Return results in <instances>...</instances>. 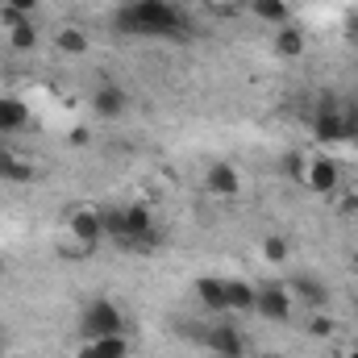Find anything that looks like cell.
Listing matches in <instances>:
<instances>
[{
    "label": "cell",
    "mask_w": 358,
    "mask_h": 358,
    "mask_svg": "<svg viewBox=\"0 0 358 358\" xmlns=\"http://www.w3.org/2000/svg\"><path fill=\"white\" fill-rule=\"evenodd\" d=\"M263 259H267V263H283V259H287V242H283V238H267V242H263Z\"/></svg>",
    "instance_id": "22"
},
{
    "label": "cell",
    "mask_w": 358,
    "mask_h": 358,
    "mask_svg": "<svg viewBox=\"0 0 358 358\" xmlns=\"http://www.w3.org/2000/svg\"><path fill=\"white\" fill-rule=\"evenodd\" d=\"M113 29L125 38H183L187 17L171 0H125L113 13Z\"/></svg>",
    "instance_id": "1"
},
{
    "label": "cell",
    "mask_w": 358,
    "mask_h": 358,
    "mask_svg": "<svg viewBox=\"0 0 358 358\" xmlns=\"http://www.w3.org/2000/svg\"><path fill=\"white\" fill-rule=\"evenodd\" d=\"M287 176L296 179V183H304V176H308V159H300V155H292V159H287Z\"/></svg>",
    "instance_id": "23"
},
{
    "label": "cell",
    "mask_w": 358,
    "mask_h": 358,
    "mask_svg": "<svg viewBox=\"0 0 358 358\" xmlns=\"http://www.w3.org/2000/svg\"><path fill=\"white\" fill-rule=\"evenodd\" d=\"M29 125V104L21 96H0V134H17Z\"/></svg>",
    "instance_id": "11"
},
{
    "label": "cell",
    "mask_w": 358,
    "mask_h": 358,
    "mask_svg": "<svg viewBox=\"0 0 358 358\" xmlns=\"http://www.w3.org/2000/svg\"><path fill=\"white\" fill-rule=\"evenodd\" d=\"M67 229L76 234V242L92 250L100 238H104V225H100V208H71V217H67Z\"/></svg>",
    "instance_id": "8"
},
{
    "label": "cell",
    "mask_w": 358,
    "mask_h": 358,
    "mask_svg": "<svg viewBox=\"0 0 358 358\" xmlns=\"http://www.w3.org/2000/svg\"><path fill=\"white\" fill-rule=\"evenodd\" d=\"M204 342H208V350H213V358H246V350H250L238 325H213Z\"/></svg>",
    "instance_id": "6"
},
{
    "label": "cell",
    "mask_w": 358,
    "mask_h": 358,
    "mask_svg": "<svg viewBox=\"0 0 358 358\" xmlns=\"http://www.w3.org/2000/svg\"><path fill=\"white\" fill-rule=\"evenodd\" d=\"M304 46H308V42H304V29H300V25L287 21V25L275 29V55H279V59H300Z\"/></svg>",
    "instance_id": "14"
},
{
    "label": "cell",
    "mask_w": 358,
    "mask_h": 358,
    "mask_svg": "<svg viewBox=\"0 0 358 358\" xmlns=\"http://www.w3.org/2000/svg\"><path fill=\"white\" fill-rule=\"evenodd\" d=\"M255 313L263 321H287L292 317V292L283 283H263L255 296Z\"/></svg>",
    "instance_id": "4"
},
{
    "label": "cell",
    "mask_w": 358,
    "mask_h": 358,
    "mask_svg": "<svg viewBox=\"0 0 358 358\" xmlns=\"http://www.w3.org/2000/svg\"><path fill=\"white\" fill-rule=\"evenodd\" d=\"M4 8H13V13H21V17H29V13L38 8V0H4Z\"/></svg>",
    "instance_id": "25"
},
{
    "label": "cell",
    "mask_w": 358,
    "mask_h": 358,
    "mask_svg": "<svg viewBox=\"0 0 358 358\" xmlns=\"http://www.w3.org/2000/svg\"><path fill=\"white\" fill-rule=\"evenodd\" d=\"M0 179L4 183H34V163H25L21 155L0 146Z\"/></svg>",
    "instance_id": "15"
},
{
    "label": "cell",
    "mask_w": 358,
    "mask_h": 358,
    "mask_svg": "<svg viewBox=\"0 0 358 358\" xmlns=\"http://www.w3.org/2000/svg\"><path fill=\"white\" fill-rule=\"evenodd\" d=\"M342 29H346V38H358V13H346V21H342Z\"/></svg>",
    "instance_id": "26"
},
{
    "label": "cell",
    "mask_w": 358,
    "mask_h": 358,
    "mask_svg": "<svg viewBox=\"0 0 358 358\" xmlns=\"http://www.w3.org/2000/svg\"><path fill=\"white\" fill-rule=\"evenodd\" d=\"M250 13H255L259 21L275 25V29L292 21V4H287V0H250Z\"/></svg>",
    "instance_id": "16"
},
{
    "label": "cell",
    "mask_w": 358,
    "mask_h": 358,
    "mask_svg": "<svg viewBox=\"0 0 358 358\" xmlns=\"http://www.w3.org/2000/svg\"><path fill=\"white\" fill-rule=\"evenodd\" d=\"M308 129H313V142H321V146H338V142H346L342 108H338V100H334V96H325V100L313 108V117H308Z\"/></svg>",
    "instance_id": "3"
},
{
    "label": "cell",
    "mask_w": 358,
    "mask_h": 358,
    "mask_svg": "<svg viewBox=\"0 0 358 358\" xmlns=\"http://www.w3.org/2000/svg\"><path fill=\"white\" fill-rule=\"evenodd\" d=\"M338 183H342V167H338L334 159H325V155L308 159V176H304V187H308V192L329 196V192H338Z\"/></svg>",
    "instance_id": "7"
},
{
    "label": "cell",
    "mask_w": 358,
    "mask_h": 358,
    "mask_svg": "<svg viewBox=\"0 0 358 358\" xmlns=\"http://www.w3.org/2000/svg\"><path fill=\"white\" fill-rule=\"evenodd\" d=\"M287 292L300 296L313 313H325V304H329V287H325L317 275H296V279H287Z\"/></svg>",
    "instance_id": "10"
},
{
    "label": "cell",
    "mask_w": 358,
    "mask_h": 358,
    "mask_svg": "<svg viewBox=\"0 0 358 358\" xmlns=\"http://www.w3.org/2000/svg\"><path fill=\"white\" fill-rule=\"evenodd\" d=\"M92 350L100 358H129V342H125V334H108V338H96Z\"/></svg>",
    "instance_id": "19"
},
{
    "label": "cell",
    "mask_w": 358,
    "mask_h": 358,
    "mask_svg": "<svg viewBox=\"0 0 358 358\" xmlns=\"http://www.w3.org/2000/svg\"><path fill=\"white\" fill-rule=\"evenodd\" d=\"M196 300H200L208 313H229V308H225V279L200 275V279H196Z\"/></svg>",
    "instance_id": "12"
},
{
    "label": "cell",
    "mask_w": 358,
    "mask_h": 358,
    "mask_svg": "<svg viewBox=\"0 0 358 358\" xmlns=\"http://www.w3.org/2000/svg\"><path fill=\"white\" fill-rule=\"evenodd\" d=\"M338 108H342V125H346V142H358V100H338Z\"/></svg>",
    "instance_id": "21"
},
{
    "label": "cell",
    "mask_w": 358,
    "mask_h": 358,
    "mask_svg": "<svg viewBox=\"0 0 358 358\" xmlns=\"http://www.w3.org/2000/svg\"><path fill=\"white\" fill-rule=\"evenodd\" d=\"M100 225H104V238H113L121 246V238H125V208H100Z\"/></svg>",
    "instance_id": "20"
},
{
    "label": "cell",
    "mask_w": 358,
    "mask_h": 358,
    "mask_svg": "<svg viewBox=\"0 0 358 358\" xmlns=\"http://www.w3.org/2000/svg\"><path fill=\"white\" fill-rule=\"evenodd\" d=\"M255 296L259 287L246 279H225V308L229 313H255Z\"/></svg>",
    "instance_id": "13"
},
{
    "label": "cell",
    "mask_w": 358,
    "mask_h": 358,
    "mask_svg": "<svg viewBox=\"0 0 358 358\" xmlns=\"http://www.w3.org/2000/svg\"><path fill=\"white\" fill-rule=\"evenodd\" d=\"M0 358H4V334H0Z\"/></svg>",
    "instance_id": "28"
},
{
    "label": "cell",
    "mask_w": 358,
    "mask_h": 358,
    "mask_svg": "<svg viewBox=\"0 0 358 358\" xmlns=\"http://www.w3.org/2000/svg\"><path fill=\"white\" fill-rule=\"evenodd\" d=\"M271 358H275V355H271Z\"/></svg>",
    "instance_id": "30"
},
{
    "label": "cell",
    "mask_w": 358,
    "mask_h": 358,
    "mask_svg": "<svg viewBox=\"0 0 358 358\" xmlns=\"http://www.w3.org/2000/svg\"><path fill=\"white\" fill-rule=\"evenodd\" d=\"M92 113L104 117V121L125 117V113H129V92L121 88V84H113V80H104L100 88L92 92Z\"/></svg>",
    "instance_id": "5"
},
{
    "label": "cell",
    "mask_w": 358,
    "mask_h": 358,
    "mask_svg": "<svg viewBox=\"0 0 358 358\" xmlns=\"http://www.w3.org/2000/svg\"><path fill=\"white\" fill-rule=\"evenodd\" d=\"M76 358H100V355H96V350H92V342H84V346H80V350H76Z\"/></svg>",
    "instance_id": "27"
},
{
    "label": "cell",
    "mask_w": 358,
    "mask_h": 358,
    "mask_svg": "<svg viewBox=\"0 0 358 358\" xmlns=\"http://www.w3.org/2000/svg\"><path fill=\"white\" fill-rule=\"evenodd\" d=\"M55 46H59V55L76 59V55H84V50H88V34H84V29H76V25H67V29H59V34H55Z\"/></svg>",
    "instance_id": "17"
},
{
    "label": "cell",
    "mask_w": 358,
    "mask_h": 358,
    "mask_svg": "<svg viewBox=\"0 0 358 358\" xmlns=\"http://www.w3.org/2000/svg\"><path fill=\"white\" fill-rule=\"evenodd\" d=\"M350 358H358V346H350Z\"/></svg>",
    "instance_id": "29"
},
{
    "label": "cell",
    "mask_w": 358,
    "mask_h": 358,
    "mask_svg": "<svg viewBox=\"0 0 358 358\" xmlns=\"http://www.w3.org/2000/svg\"><path fill=\"white\" fill-rule=\"evenodd\" d=\"M204 187H208L213 196H221V200H234V196L242 192V176H238L234 163H213V167L204 171Z\"/></svg>",
    "instance_id": "9"
},
{
    "label": "cell",
    "mask_w": 358,
    "mask_h": 358,
    "mask_svg": "<svg viewBox=\"0 0 358 358\" xmlns=\"http://www.w3.org/2000/svg\"><path fill=\"white\" fill-rule=\"evenodd\" d=\"M8 46H13L17 55H29V50L38 46V29H34L29 21H21V25H13V29H8Z\"/></svg>",
    "instance_id": "18"
},
{
    "label": "cell",
    "mask_w": 358,
    "mask_h": 358,
    "mask_svg": "<svg viewBox=\"0 0 358 358\" xmlns=\"http://www.w3.org/2000/svg\"><path fill=\"white\" fill-rule=\"evenodd\" d=\"M108 334H125V321H121V308L113 300H88L84 313H80V338L96 342V338H108Z\"/></svg>",
    "instance_id": "2"
},
{
    "label": "cell",
    "mask_w": 358,
    "mask_h": 358,
    "mask_svg": "<svg viewBox=\"0 0 358 358\" xmlns=\"http://www.w3.org/2000/svg\"><path fill=\"white\" fill-rule=\"evenodd\" d=\"M308 329H313L317 338H329V334H334V325H329V317H321V313H313V321H308Z\"/></svg>",
    "instance_id": "24"
}]
</instances>
